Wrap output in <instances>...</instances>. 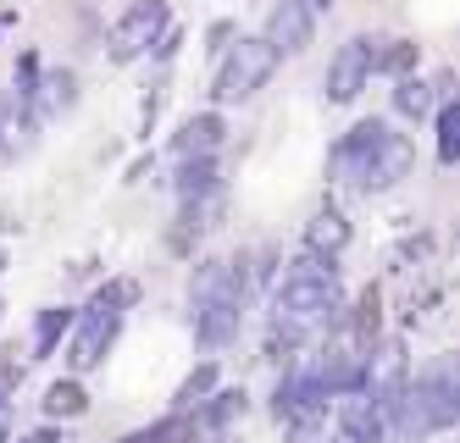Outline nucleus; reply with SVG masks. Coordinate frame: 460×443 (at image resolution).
<instances>
[{
  "label": "nucleus",
  "mask_w": 460,
  "mask_h": 443,
  "mask_svg": "<svg viewBox=\"0 0 460 443\" xmlns=\"http://www.w3.org/2000/svg\"><path fill=\"white\" fill-rule=\"evenodd\" d=\"M344 311V288H339V266L327 255H300L288 266V278L272 294V338L283 344H305L311 332L333 327Z\"/></svg>",
  "instance_id": "nucleus-1"
},
{
  "label": "nucleus",
  "mask_w": 460,
  "mask_h": 443,
  "mask_svg": "<svg viewBox=\"0 0 460 443\" xmlns=\"http://www.w3.org/2000/svg\"><path fill=\"white\" fill-rule=\"evenodd\" d=\"M460 416V388H455V360H433L427 371L405 377V388L383 404V432L394 443H427L449 432Z\"/></svg>",
  "instance_id": "nucleus-2"
},
{
  "label": "nucleus",
  "mask_w": 460,
  "mask_h": 443,
  "mask_svg": "<svg viewBox=\"0 0 460 443\" xmlns=\"http://www.w3.org/2000/svg\"><path fill=\"white\" fill-rule=\"evenodd\" d=\"M416 166V150L405 133H394L388 122H355L344 139L333 145V178L360 189V194H388L394 183H405Z\"/></svg>",
  "instance_id": "nucleus-3"
},
{
  "label": "nucleus",
  "mask_w": 460,
  "mask_h": 443,
  "mask_svg": "<svg viewBox=\"0 0 460 443\" xmlns=\"http://www.w3.org/2000/svg\"><path fill=\"white\" fill-rule=\"evenodd\" d=\"M278 73V50L261 40H239V45H222V66H217V78H211V100L217 106H244V100L255 89H267Z\"/></svg>",
  "instance_id": "nucleus-4"
},
{
  "label": "nucleus",
  "mask_w": 460,
  "mask_h": 443,
  "mask_svg": "<svg viewBox=\"0 0 460 443\" xmlns=\"http://www.w3.org/2000/svg\"><path fill=\"white\" fill-rule=\"evenodd\" d=\"M117 332H122V311L106 305V299H89L84 311H73V327H67V366H73V377H84V371H94L111 355Z\"/></svg>",
  "instance_id": "nucleus-5"
},
{
  "label": "nucleus",
  "mask_w": 460,
  "mask_h": 443,
  "mask_svg": "<svg viewBox=\"0 0 460 443\" xmlns=\"http://www.w3.org/2000/svg\"><path fill=\"white\" fill-rule=\"evenodd\" d=\"M167 28H172L167 0H134V6L117 17V28H111V61H139V56H150V45Z\"/></svg>",
  "instance_id": "nucleus-6"
},
{
  "label": "nucleus",
  "mask_w": 460,
  "mask_h": 443,
  "mask_svg": "<svg viewBox=\"0 0 460 443\" xmlns=\"http://www.w3.org/2000/svg\"><path fill=\"white\" fill-rule=\"evenodd\" d=\"M405 377H411L405 344H400V338H372L367 355H360V394H372L377 404H388L394 394L405 388Z\"/></svg>",
  "instance_id": "nucleus-7"
},
{
  "label": "nucleus",
  "mask_w": 460,
  "mask_h": 443,
  "mask_svg": "<svg viewBox=\"0 0 460 443\" xmlns=\"http://www.w3.org/2000/svg\"><path fill=\"white\" fill-rule=\"evenodd\" d=\"M372 50H377V40H349V45H339L333 61H327L322 94L333 100V106H349V100H360V89L372 84Z\"/></svg>",
  "instance_id": "nucleus-8"
},
{
  "label": "nucleus",
  "mask_w": 460,
  "mask_h": 443,
  "mask_svg": "<svg viewBox=\"0 0 460 443\" xmlns=\"http://www.w3.org/2000/svg\"><path fill=\"white\" fill-rule=\"evenodd\" d=\"M311 33H316V6L311 0H278L267 12V33H261V40H267L278 50V61H283V56H300L311 45Z\"/></svg>",
  "instance_id": "nucleus-9"
},
{
  "label": "nucleus",
  "mask_w": 460,
  "mask_h": 443,
  "mask_svg": "<svg viewBox=\"0 0 460 443\" xmlns=\"http://www.w3.org/2000/svg\"><path fill=\"white\" fill-rule=\"evenodd\" d=\"M189 316H194V338L206 350H227L244 327V299H200L189 305Z\"/></svg>",
  "instance_id": "nucleus-10"
},
{
  "label": "nucleus",
  "mask_w": 460,
  "mask_h": 443,
  "mask_svg": "<svg viewBox=\"0 0 460 443\" xmlns=\"http://www.w3.org/2000/svg\"><path fill=\"white\" fill-rule=\"evenodd\" d=\"M34 139H40L34 106H28L22 94H6V100H0V161L28 155V150H34Z\"/></svg>",
  "instance_id": "nucleus-11"
},
{
  "label": "nucleus",
  "mask_w": 460,
  "mask_h": 443,
  "mask_svg": "<svg viewBox=\"0 0 460 443\" xmlns=\"http://www.w3.org/2000/svg\"><path fill=\"white\" fill-rule=\"evenodd\" d=\"M28 106H40L45 117H61L78 106V73L73 66H50V73H34V89H28Z\"/></svg>",
  "instance_id": "nucleus-12"
},
{
  "label": "nucleus",
  "mask_w": 460,
  "mask_h": 443,
  "mask_svg": "<svg viewBox=\"0 0 460 443\" xmlns=\"http://www.w3.org/2000/svg\"><path fill=\"white\" fill-rule=\"evenodd\" d=\"M189 416H194V427L200 432H227L239 416H244V388H211L200 404H189Z\"/></svg>",
  "instance_id": "nucleus-13"
},
{
  "label": "nucleus",
  "mask_w": 460,
  "mask_h": 443,
  "mask_svg": "<svg viewBox=\"0 0 460 443\" xmlns=\"http://www.w3.org/2000/svg\"><path fill=\"white\" fill-rule=\"evenodd\" d=\"M227 139V122L222 111H200V117H189L178 128V139H172V155H217Z\"/></svg>",
  "instance_id": "nucleus-14"
},
{
  "label": "nucleus",
  "mask_w": 460,
  "mask_h": 443,
  "mask_svg": "<svg viewBox=\"0 0 460 443\" xmlns=\"http://www.w3.org/2000/svg\"><path fill=\"white\" fill-rule=\"evenodd\" d=\"M222 217V189H206V194H183V211H178V233H172V244L183 250L189 238H200L211 233Z\"/></svg>",
  "instance_id": "nucleus-15"
},
{
  "label": "nucleus",
  "mask_w": 460,
  "mask_h": 443,
  "mask_svg": "<svg viewBox=\"0 0 460 443\" xmlns=\"http://www.w3.org/2000/svg\"><path fill=\"white\" fill-rule=\"evenodd\" d=\"M344 244H349V222H344V211H316L311 222H305V250L311 255H327V261H339L344 255Z\"/></svg>",
  "instance_id": "nucleus-16"
},
{
  "label": "nucleus",
  "mask_w": 460,
  "mask_h": 443,
  "mask_svg": "<svg viewBox=\"0 0 460 443\" xmlns=\"http://www.w3.org/2000/svg\"><path fill=\"white\" fill-rule=\"evenodd\" d=\"M89 411V388L78 383V377H56L50 388H45V416L50 421H78Z\"/></svg>",
  "instance_id": "nucleus-17"
},
{
  "label": "nucleus",
  "mask_w": 460,
  "mask_h": 443,
  "mask_svg": "<svg viewBox=\"0 0 460 443\" xmlns=\"http://www.w3.org/2000/svg\"><path fill=\"white\" fill-rule=\"evenodd\" d=\"M178 199L183 194H206V189H222V166L217 155H178V178H172Z\"/></svg>",
  "instance_id": "nucleus-18"
},
{
  "label": "nucleus",
  "mask_w": 460,
  "mask_h": 443,
  "mask_svg": "<svg viewBox=\"0 0 460 443\" xmlns=\"http://www.w3.org/2000/svg\"><path fill=\"white\" fill-rule=\"evenodd\" d=\"M416 61H421V45H416V40H377V50H372V73L405 78V73H416Z\"/></svg>",
  "instance_id": "nucleus-19"
},
{
  "label": "nucleus",
  "mask_w": 460,
  "mask_h": 443,
  "mask_svg": "<svg viewBox=\"0 0 460 443\" xmlns=\"http://www.w3.org/2000/svg\"><path fill=\"white\" fill-rule=\"evenodd\" d=\"M67 327H73V311H67V305H45V311L34 316V360H50L56 344L67 338Z\"/></svg>",
  "instance_id": "nucleus-20"
},
{
  "label": "nucleus",
  "mask_w": 460,
  "mask_h": 443,
  "mask_svg": "<svg viewBox=\"0 0 460 443\" xmlns=\"http://www.w3.org/2000/svg\"><path fill=\"white\" fill-rule=\"evenodd\" d=\"M438 106V94H433V84L427 78H416V73H405L400 84H394V111L400 117H411V122H421L427 111Z\"/></svg>",
  "instance_id": "nucleus-21"
},
{
  "label": "nucleus",
  "mask_w": 460,
  "mask_h": 443,
  "mask_svg": "<svg viewBox=\"0 0 460 443\" xmlns=\"http://www.w3.org/2000/svg\"><path fill=\"white\" fill-rule=\"evenodd\" d=\"M217 383H222V366H217V360H200V366H194L189 377L178 383V394H172V411H189V404H200V399H206Z\"/></svg>",
  "instance_id": "nucleus-22"
},
{
  "label": "nucleus",
  "mask_w": 460,
  "mask_h": 443,
  "mask_svg": "<svg viewBox=\"0 0 460 443\" xmlns=\"http://www.w3.org/2000/svg\"><path fill=\"white\" fill-rule=\"evenodd\" d=\"M438 161L444 166L460 161V106L455 100H438Z\"/></svg>",
  "instance_id": "nucleus-23"
},
{
  "label": "nucleus",
  "mask_w": 460,
  "mask_h": 443,
  "mask_svg": "<svg viewBox=\"0 0 460 443\" xmlns=\"http://www.w3.org/2000/svg\"><path fill=\"white\" fill-rule=\"evenodd\" d=\"M94 299H106V305H117V311H128V305L139 299V283L134 278H111V283L94 288Z\"/></svg>",
  "instance_id": "nucleus-24"
},
{
  "label": "nucleus",
  "mask_w": 460,
  "mask_h": 443,
  "mask_svg": "<svg viewBox=\"0 0 460 443\" xmlns=\"http://www.w3.org/2000/svg\"><path fill=\"white\" fill-rule=\"evenodd\" d=\"M6 443H12V438H6ZM17 443H67V438H61L56 427H34V432H22Z\"/></svg>",
  "instance_id": "nucleus-25"
},
{
  "label": "nucleus",
  "mask_w": 460,
  "mask_h": 443,
  "mask_svg": "<svg viewBox=\"0 0 460 443\" xmlns=\"http://www.w3.org/2000/svg\"><path fill=\"white\" fill-rule=\"evenodd\" d=\"M17 371H22V366H17V350L0 344V377H17Z\"/></svg>",
  "instance_id": "nucleus-26"
},
{
  "label": "nucleus",
  "mask_w": 460,
  "mask_h": 443,
  "mask_svg": "<svg viewBox=\"0 0 460 443\" xmlns=\"http://www.w3.org/2000/svg\"><path fill=\"white\" fill-rule=\"evenodd\" d=\"M333 443H383V438H367V432H349V427H339V432H333Z\"/></svg>",
  "instance_id": "nucleus-27"
},
{
  "label": "nucleus",
  "mask_w": 460,
  "mask_h": 443,
  "mask_svg": "<svg viewBox=\"0 0 460 443\" xmlns=\"http://www.w3.org/2000/svg\"><path fill=\"white\" fill-rule=\"evenodd\" d=\"M227 40H234V22H217V28H211V50H222Z\"/></svg>",
  "instance_id": "nucleus-28"
},
{
  "label": "nucleus",
  "mask_w": 460,
  "mask_h": 443,
  "mask_svg": "<svg viewBox=\"0 0 460 443\" xmlns=\"http://www.w3.org/2000/svg\"><path fill=\"white\" fill-rule=\"evenodd\" d=\"M122 443H155V427H139V432H128Z\"/></svg>",
  "instance_id": "nucleus-29"
},
{
  "label": "nucleus",
  "mask_w": 460,
  "mask_h": 443,
  "mask_svg": "<svg viewBox=\"0 0 460 443\" xmlns=\"http://www.w3.org/2000/svg\"><path fill=\"white\" fill-rule=\"evenodd\" d=\"M0 443H6V416H0Z\"/></svg>",
  "instance_id": "nucleus-30"
},
{
  "label": "nucleus",
  "mask_w": 460,
  "mask_h": 443,
  "mask_svg": "<svg viewBox=\"0 0 460 443\" xmlns=\"http://www.w3.org/2000/svg\"><path fill=\"white\" fill-rule=\"evenodd\" d=\"M0 271H6V250H0Z\"/></svg>",
  "instance_id": "nucleus-31"
},
{
  "label": "nucleus",
  "mask_w": 460,
  "mask_h": 443,
  "mask_svg": "<svg viewBox=\"0 0 460 443\" xmlns=\"http://www.w3.org/2000/svg\"><path fill=\"white\" fill-rule=\"evenodd\" d=\"M6 22H12V17H6V12H0V28H6Z\"/></svg>",
  "instance_id": "nucleus-32"
}]
</instances>
